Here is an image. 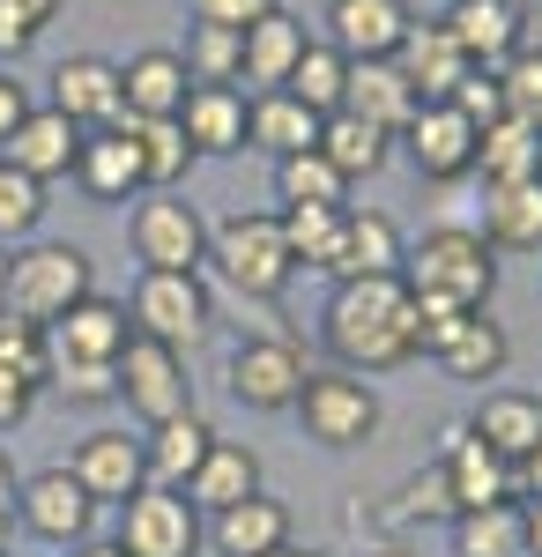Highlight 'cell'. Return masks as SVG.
I'll list each match as a JSON object with an SVG mask.
<instances>
[{
  "mask_svg": "<svg viewBox=\"0 0 542 557\" xmlns=\"http://www.w3.org/2000/svg\"><path fill=\"white\" fill-rule=\"evenodd\" d=\"M134 260L141 268H171V275H194L209 260V223H201V209L178 201V194H149L134 209Z\"/></svg>",
  "mask_w": 542,
  "mask_h": 557,
  "instance_id": "11",
  "label": "cell"
},
{
  "mask_svg": "<svg viewBox=\"0 0 542 557\" xmlns=\"http://www.w3.org/2000/svg\"><path fill=\"white\" fill-rule=\"evenodd\" d=\"M283 89H291L305 112H320V120H328V112H342V89H349V60H342L328 38H312V45H305V60L291 67V83H283Z\"/></svg>",
  "mask_w": 542,
  "mask_h": 557,
  "instance_id": "39",
  "label": "cell"
},
{
  "mask_svg": "<svg viewBox=\"0 0 542 557\" xmlns=\"http://www.w3.org/2000/svg\"><path fill=\"white\" fill-rule=\"evenodd\" d=\"M186 75L194 83H238V30H215V23H194V38H186Z\"/></svg>",
  "mask_w": 542,
  "mask_h": 557,
  "instance_id": "44",
  "label": "cell"
},
{
  "mask_svg": "<svg viewBox=\"0 0 542 557\" xmlns=\"http://www.w3.org/2000/svg\"><path fill=\"white\" fill-rule=\"evenodd\" d=\"M268 557H312V550H297V543H283V550H268Z\"/></svg>",
  "mask_w": 542,
  "mask_h": 557,
  "instance_id": "58",
  "label": "cell"
},
{
  "mask_svg": "<svg viewBox=\"0 0 542 557\" xmlns=\"http://www.w3.org/2000/svg\"><path fill=\"white\" fill-rule=\"evenodd\" d=\"M215 431L201 409H186V417H171V424H149L141 438V461H149V483H164V491H186V475L209 461Z\"/></svg>",
  "mask_w": 542,
  "mask_h": 557,
  "instance_id": "30",
  "label": "cell"
},
{
  "mask_svg": "<svg viewBox=\"0 0 542 557\" xmlns=\"http://www.w3.org/2000/svg\"><path fill=\"white\" fill-rule=\"evenodd\" d=\"M402 283H409V298H446L460 312H483L498 290V253L483 246V231L439 223V231H423V246L402 253Z\"/></svg>",
  "mask_w": 542,
  "mask_h": 557,
  "instance_id": "2",
  "label": "cell"
},
{
  "mask_svg": "<svg viewBox=\"0 0 542 557\" xmlns=\"http://www.w3.org/2000/svg\"><path fill=\"white\" fill-rule=\"evenodd\" d=\"M75 178H83L89 201H104V209H112V201H134V194H149V178H141V141H134V120L83 134Z\"/></svg>",
  "mask_w": 542,
  "mask_h": 557,
  "instance_id": "17",
  "label": "cell"
},
{
  "mask_svg": "<svg viewBox=\"0 0 542 557\" xmlns=\"http://www.w3.org/2000/svg\"><path fill=\"white\" fill-rule=\"evenodd\" d=\"M186 89H194V75H186V60H178L171 45H149V52H134V60L120 67L126 120H178Z\"/></svg>",
  "mask_w": 542,
  "mask_h": 557,
  "instance_id": "21",
  "label": "cell"
},
{
  "mask_svg": "<svg viewBox=\"0 0 542 557\" xmlns=\"http://www.w3.org/2000/svg\"><path fill=\"white\" fill-rule=\"evenodd\" d=\"M305 23H297L291 8H275V15H260L252 30H238V83L252 89H283L291 83V67L305 60Z\"/></svg>",
  "mask_w": 542,
  "mask_h": 557,
  "instance_id": "25",
  "label": "cell"
},
{
  "mask_svg": "<svg viewBox=\"0 0 542 557\" xmlns=\"http://www.w3.org/2000/svg\"><path fill=\"white\" fill-rule=\"evenodd\" d=\"M15 528L52 543V550H75L97 528V498L67 469H38V475H23V491H15Z\"/></svg>",
  "mask_w": 542,
  "mask_h": 557,
  "instance_id": "9",
  "label": "cell"
},
{
  "mask_svg": "<svg viewBox=\"0 0 542 557\" xmlns=\"http://www.w3.org/2000/svg\"><path fill=\"white\" fill-rule=\"evenodd\" d=\"M328 327V349L342 372H357V380H372V372H394V364H409L423 357V327H417V298H409V283L402 275H365V283H334L328 312H320Z\"/></svg>",
  "mask_w": 542,
  "mask_h": 557,
  "instance_id": "1",
  "label": "cell"
},
{
  "mask_svg": "<svg viewBox=\"0 0 542 557\" xmlns=\"http://www.w3.org/2000/svg\"><path fill=\"white\" fill-rule=\"evenodd\" d=\"M320 157L357 186V178H372L379 164H386V134L365 127V120H349V112H328V120H320Z\"/></svg>",
  "mask_w": 542,
  "mask_h": 557,
  "instance_id": "38",
  "label": "cell"
},
{
  "mask_svg": "<svg viewBox=\"0 0 542 557\" xmlns=\"http://www.w3.org/2000/svg\"><path fill=\"white\" fill-rule=\"evenodd\" d=\"M498 89H505V120H520V127L542 134V52L535 45H520L498 67Z\"/></svg>",
  "mask_w": 542,
  "mask_h": 557,
  "instance_id": "42",
  "label": "cell"
},
{
  "mask_svg": "<svg viewBox=\"0 0 542 557\" xmlns=\"http://www.w3.org/2000/svg\"><path fill=\"white\" fill-rule=\"evenodd\" d=\"M0 372L45 386V372H52V343H45V327L15 320V312H0Z\"/></svg>",
  "mask_w": 542,
  "mask_h": 557,
  "instance_id": "43",
  "label": "cell"
},
{
  "mask_svg": "<svg viewBox=\"0 0 542 557\" xmlns=\"http://www.w3.org/2000/svg\"><path fill=\"white\" fill-rule=\"evenodd\" d=\"M38 394H45V386H30V380H15V372H0V431L30 424V409H38Z\"/></svg>",
  "mask_w": 542,
  "mask_h": 557,
  "instance_id": "50",
  "label": "cell"
},
{
  "mask_svg": "<svg viewBox=\"0 0 542 557\" xmlns=\"http://www.w3.org/2000/svg\"><path fill=\"white\" fill-rule=\"evenodd\" d=\"M15 491H23V475L8 461V446H0V513H15Z\"/></svg>",
  "mask_w": 542,
  "mask_h": 557,
  "instance_id": "53",
  "label": "cell"
},
{
  "mask_svg": "<svg viewBox=\"0 0 542 557\" xmlns=\"http://www.w3.org/2000/svg\"><path fill=\"white\" fill-rule=\"evenodd\" d=\"M209 260L238 298H283L297 275L291 246H283V215L268 209H238L223 223H209Z\"/></svg>",
  "mask_w": 542,
  "mask_h": 557,
  "instance_id": "3",
  "label": "cell"
},
{
  "mask_svg": "<svg viewBox=\"0 0 542 557\" xmlns=\"http://www.w3.org/2000/svg\"><path fill=\"white\" fill-rule=\"evenodd\" d=\"M75 557H126L120 543H75Z\"/></svg>",
  "mask_w": 542,
  "mask_h": 557,
  "instance_id": "55",
  "label": "cell"
},
{
  "mask_svg": "<svg viewBox=\"0 0 542 557\" xmlns=\"http://www.w3.org/2000/svg\"><path fill=\"white\" fill-rule=\"evenodd\" d=\"M275 194H283V209H349V178L334 172L320 149L275 157Z\"/></svg>",
  "mask_w": 542,
  "mask_h": 557,
  "instance_id": "35",
  "label": "cell"
},
{
  "mask_svg": "<svg viewBox=\"0 0 542 557\" xmlns=\"http://www.w3.org/2000/svg\"><path fill=\"white\" fill-rule=\"evenodd\" d=\"M8 543H15V513H0V557H8Z\"/></svg>",
  "mask_w": 542,
  "mask_h": 557,
  "instance_id": "56",
  "label": "cell"
},
{
  "mask_svg": "<svg viewBox=\"0 0 542 557\" xmlns=\"http://www.w3.org/2000/svg\"><path fill=\"white\" fill-rule=\"evenodd\" d=\"M178 127L194 141V157H238L246 149V97L238 83H194L178 104Z\"/></svg>",
  "mask_w": 542,
  "mask_h": 557,
  "instance_id": "23",
  "label": "cell"
},
{
  "mask_svg": "<svg viewBox=\"0 0 542 557\" xmlns=\"http://www.w3.org/2000/svg\"><path fill=\"white\" fill-rule=\"evenodd\" d=\"M75 157H83V127H75L67 112H52V104H30V112H23V127L0 141V164L30 172L38 186L75 178Z\"/></svg>",
  "mask_w": 542,
  "mask_h": 557,
  "instance_id": "15",
  "label": "cell"
},
{
  "mask_svg": "<svg viewBox=\"0 0 542 557\" xmlns=\"http://www.w3.org/2000/svg\"><path fill=\"white\" fill-rule=\"evenodd\" d=\"M402 231H394V215L379 209H349L342 215V246H334L328 275L334 283H365V275H402Z\"/></svg>",
  "mask_w": 542,
  "mask_h": 557,
  "instance_id": "24",
  "label": "cell"
},
{
  "mask_svg": "<svg viewBox=\"0 0 542 557\" xmlns=\"http://www.w3.org/2000/svg\"><path fill=\"white\" fill-rule=\"evenodd\" d=\"M252 491H260V454L238 446V438H215L209 461L186 475V498H194L201 513H223V506H238V498H252Z\"/></svg>",
  "mask_w": 542,
  "mask_h": 557,
  "instance_id": "33",
  "label": "cell"
},
{
  "mask_svg": "<svg viewBox=\"0 0 542 557\" xmlns=\"http://www.w3.org/2000/svg\"><path fill=\"white\" fill-rule=\"evenodd\" d=\"M89 290H97V275H89L83 246H23V253H8V312L30 320V327H52Z\"/></svg>",
  "mask_w": 542,
  "mask_h": 557,
  "instance_id": "4",
  "label": "cell"
},
{
  "mask_svg": "<svg viewBox=\"0 0 542 557\" xmlns=\"http://www.w3.org/2000/svg\"><path fill=\"white\" fill-rule=\"evenodd\" d=\"M520 491H528V498H542V438H535V454L520 461Z\"/></svg>",
  "mask_w": 542,
  "mask_h": 557,
  "instance_id": "54",
  "label": "cell"
},
{
  "mask_svg": "<svg viewBox=\"0 0 542 557\" xmlns=\"http://www.w3.org/2000/svg\"><path fill=\"white\" fill-rule=\"evenodd\" d=\"M246 149H268V157L320 149V112H305L291 89H260L246 104Z\"/></svg>",
  "mask_w": 542,
  "mask_h": 557,
  "instance_id": "32",
  "label": "cell"
},
{
  "mask_svg": "<svg viewBox=\"0 0 542 557\" xmlns=\"http://www.w3.org/2000/svg\"><path fill=\"white\" fill-rule=\"evenodd\" d=\"M209 543L215 557H268L291 543V506L283 498H238V506H223V513H209Z\"/></svg>",
  "mask_w": 542,
  "mask_h": 557,
  "instance_id": "26",
  "label": "cell"
},
{
  "mask_svg": "<svg viewBox=\"0 0 542 557\" xmlns=\"http://www.w3.org/2000/svg\"><path fill=\"white\" fill-rule=\"evenodd\" d=\"M372 557H409V550H372Z\"/></svg>",
  "mask_w": 542,
  "mask_h": 557,
  "instance_id": "59",
  "label": "cell"
},
{
  "mask_svg": "<svg viewBox=\"0 0 542 557\" xmlns=\"http://www.w3.org/2000/svg\"><path fill=\"white\" fill-rule=\"evenodd\" d=\"M476 178L483 186H513V178H542V134L520 120H491L476 134Z\"/></svg>",
  "mask_w": 542,
  "mask_h": 557,
  "instance_id": "34",
  "label": "cell"
},
{
  "mask_svg": "<svg viewBox=\"0 0 542 557\" xmlns=\"http://www.w3.org/2000/svg\"><path fill=\"white\" fill-rule=\"evenodd\" d=\"M126 557H201L209 543V520L186 491H164V483H141L120 506V535H112Z\"/></svg>",
  "mask_w": 542,
  "mask_h": 557,
  "instance_id": "5",
  "label": "cell"
},
{
  "mask_svg": "<svg viewBox=\"0 0 542 557\" xmlns=\"http://www.w3.org/2000/svg\"><path fill=\"white\" fill-rule=\"evenodd\" d=\"M120 401L141 417V424H171L194 409V380H186V349L171 343H149V335H126L120 349Z\"/></svg>",
  "mask_w": 542,
  "mask_h": 557,
  "instance_id": "8",
  "label": "cell"
},
{
  "mask_svg": "<svg viewBox=\"0 0 542 557\" xmlns=\"http://www.w3.org/2000/svg\"><path fill=\"white\" fill-rule=\"evenodd\" d=\"M513 8H528V0H513Z\"/></svg>",
  "mask_w": 542,
  "mask_h": 557,
  "instance_id": "60",
  "label": "cell"
},
{
  "mask_svg": "<svg viewBox=\"0 0 542 557\" xmlns=\"http://www.w3.org/2000/svg\"><path fill=\"white\" fill-rule=\"evenodd\" d=\"M297 417H305V438H320V446H365L379 431V394L372 380H357V372H342V364H328V372H305V386H297L291 401Z\"/></svg>",
  "mask_w": 542,
  "mask_h": 557,
  "instance_id": "6",
  "label": "cell"
},
{
  "mask_svg": "<svg viewBox=\"0 0 542 557\" xmlns=\"http://www.w3.org/2000/svg\"><path fill=\"white\" fill-rule=\"evenodd\" d=\"M409 23V0H328V45L342 60H394Z\"/></svg>",
  "mask_w": 542,
  "mask_h": 557,
  "instance_id": "16",
  "label": "cell"
},
{
  "mask_svg": "<svg viewBox=\"0 0 542 557\" xmlns=\"http://www.w3.org/2000/svg\"><path fill=\"white\" fill-rule=\"evenodd\" d=\"M394 520H454V498H446L439 469H423L417 483H402V506H394Z\"/></svg>",
  "mask_w": 542,
  "mask_h": 557,
  "instance_id": "48",
  "label": "cell"
},
{
  "mask_svg": "<svg viewBox=\"0 0 542 557\" xmlns=\"http://www.w3.org/2000/svg\"><path fill=\"white\" fill-rule=\"evenodd\" d=\"M402 141H409V164H417V178H468L476 172V127L460 120L454 104H417V120L402 127Z\"/></svg>",
  "mask_w": 542,
  "mask_h": 557,
  "instance_id": "20",
  "label": "cell"
},
{
  "mask_svg": "<svg viewBox=\"0 0 542 557\" xmlns=\"http://www.w3.org/2000/svg\"><path fill=\"white\" fill-rule=\"evenodd\" d=\"M52 112H67L83 134L97 127H120L126 104H120V60H97V52H67L52 67Z\"/></svg>",
  "mask_w": 542,
  "mask_h": 557,
  "instance_id": "13",
  "label": "cell"
},
{
  "mask_svg": "<svg viewBox=\"0 0 542 557\" xmlns=\"http://www.w3.org/2000/svg\"><path fill=\"white\" fill-rule=\"evenodd\" d=\"M468 431L498 454V461H528L535 454V438H542V401L535 394H513V386H498V394H483V409L468 417Z\"/></svg>",
  "mask_w": 542,
  "mask_h": 557,
  "instance_id": "31",
  "label": "cell"
},
{
  "mask_svg": "<svg viewBox=\"0 0 542 557\" xmlns=\"http://www.w3.org/2000/svg\"><path fill=\"white\" fill-rule=\"evenodd\" d=\"M60 15V0H0V52H30L45 38V23Z\"/></svg>",
  "mask_w": 542,
  "mask_h": 557,
  "instance_id": "47",
  "label": "cell"
},
{
  "mask_svg": "<svg viewBox=\"0 0 542 557\" xmlns=\"http://www.w3.org/2000/svg\"><path fill=\"white\" fill-rule=\"evenodd\" d=\"M283 0H194V23H215V30H252L260 15H275Z\"/></svg>",
  "mask_w": 542,
  "mask_h": 557,
  "instance_id": "49",
  "label": "cell"
},
{
  "mask_svg": "<svg viewBox=\"0 0 542 557\" xmlns=\"http://www.w3.org/2000/svg\"><path fill=\"white\" fill-rule=\"evenodd\" d=\"M520 535H528V557H542V498H520Z\"/></svg>",
  "mask_w": 542,
  "mask_h": 557,
  "instance_id": "52",
  "label": "cell"
},
{
  "mask_svg": "<svg viewBox=\"0 0 542 557\" xmlns=\"http://www.w3.org/2000/svg\"><path fill=\"white\" fill-rule=\"evenodd\" d=\"M454 557H528V535H520V498H498V506L454 513Z\"/></svg>",
  "mask_w": 542,
  "mask_h": 557,
  "instance_id": "36",
  "label": "cell"
},
{
  "mask_svg": "<svg viewBox=\"0 0 542 557\" xmlns=\"http://www.w3.org/2000/svg\"><path fill=\"white\" fill-rule=\"evenodd\" d=\"M446 104H454V112H460V120H468L476 134L491 127V120H505V89H498V75H491V67H468V75L454 83V97H446Z\"/></svg>",
  "mask_w": 542,
  "mask_h": 557,
  "instance_id": "46",
  "label": "cell"
},
{
  "mask_svg": "<svg viewBox=\"0 0 542 557\" xmlns=\"http://www.w3.org/2000/svg\"><path fill=\"white\" fill-rule=\"evenodd\" d=\"M45 223V186L15 164H0V246H23Z\"/></svg>",
  "mask_w": 542,
  "mask_h": 557,
  "instance_id": "41",
  "label": "cell"
},
{
  "mask_svg": "<svg viewBox=\"0 0 542 557\" xmlns=\"http://www.w3.org/2000/svg\"><path fill=\"white\" fill-rule=\"evenodd\" d=\"M483 246L491 253H542V178L483 186Z\"/></svg>",
  "mask_w": 542,
  "mask_h": 557,
  "instance_id": "28",
  "label": "cell"
},
{
  "mask_svg": "<svg viewBox=\"0 0 542 557\" xmlns=\"http://www.w3.org/2000/svg\"><path fill=\"white\" fill-rule=\"evenodd\" d=\"M394 67L409 75V89H417L423 104H446L454 83L468 75V60H460V45L446 38V23H409V38H402V52H394Z\"/></svg>",
  "mask_w": 542,
  "mask_h": 557,
  "instance_id": "29",
  "label": "cell"
},
{
  "mask_svg": "<svg viewBox=\"0 0 542 557\" xmlns=\"http://www.w3.org/2000/svg\"><path fill=\"white\" fill-rule=\"evenodd\" d=\"M417 89H409V75L394 67V60H349V89H342V112L349 120H365V127H379L386 141H402V127L417 120Z\"/></svg>",
  "mask_w": 542,
  "mask_h": 557,
  "instance_id": "19",
  "label": "cell"
},
{
  "mask_svg": "<svg viewBox=\"0 0 542 557\" xmlns=\"http://www.w3.org/2000/svg\"><path fill=\"white\" fill-rule=\"evenodd\" d=\"M126 320H134V335H149V343H171V349H194L209 335L215 305L201 290V268L194 275H171V268H141V283H134V305H126Z\"/></svg>",
  "mask_w": 542,
  "mask_h": 557,
  "instance_id": "7",
  "label": "cell"
},
{
  "mask_svg": "<svg viewBox=\"0 0 542 557\" xmlns=\"http://www.w3.org/2000/svg\"><path fill=\"white\" fill-rule=\"evenodd\" d=\"M67 475L83 483L97 506H126L141 483H149V461H141V438H126V431H89L83 446H75V461Z\"/></svg>",
  "mask_w": 542,
  "mask_h": 557,
  "instance_id": "18",
  "label": "cell"
},
{
  "mask_svg": "<svg viewBox=\"0 0 542 557\" xmlns=\"http://www.w3.org/2000/svg\"><path fill=\"white\" fill-rule=\"evenodd\" d=\"M342 215L349 209H283V246H291L297 268H320L328 275L334 246H342Z\"/></svg>",
  "mask_w": 542,
  "mask_h": 557,
  "instance_id": "40",
  "label": "cell"
},
{
  "mask_svg": "<svg viewBox=\"0 0 542 557\" xmlns=\"http://www.w3.org/2000/svg\"><path fill=\"white\" fill-rule=\"evenodd\" d=\"M0 312H8V246H0Z\"/></svg>",
  "mask_w": 542,
  "mask_h": 557,
  "instance_id": "57",
  "label": "cell"
},
{
  "mask_svg": "<svg viewBox=\"0 0 542 557\" xmlns=\"http://www.w3.org/2000/svg\"><path fill=\"white\" fill-rule=\"evenodd\" d=\"M23 112H30V89H23L15 75H8V67H0V141L23 127Z\"/></svg>",
  "mask_w": 542,
  "mask_h": 557,
  "instance_id": "51",
  "label": "cell"
},
{
  "mask_svg": "<svg viewBox=\"0 0 542 557\" xmlns=\"http://www.w3.org/2000/svg\"><path fill=\"white\" fill-rule=\"evenodd\" d=\"M45 386H60L67 401H120V372L97 364V357H52Z\"/></svg>",
  "mask_w": 542,
  "mask_h": 557,
  "instance_id": "45",
  "label": "cell"
},
{
  "mask_svg": "<svg viewBox=\"0 0 542 557\" xmlns=\"http://www.w3.org/2000/svg\"><path fill=\"white\" fill-rule=\"evenodd\" d=\"M126 335H134V320H126V305L97 298L89 290L83 305H67L52 327H45V343H52V357H97V364H120Z\"/></svg>",
  "mask_w": 542,
  "mask_h": 557,
  "instance_id": "22",
  "label": "cell"
},
{
  "mask_svg": "<svg viewBox=\"0 0 542 557\" xmlns=\"http://www.w3.org/2000/svg\"><path fill=\"white\" fill-rule=\"evenodd\" d=\"M528 8H513V0H454L439 23H446V38L460 45V60L468 67H491L498 75L505 60L528 45V23H520Z\"/></svg>",
  "mask_w": 542,
  "mask_h": 557,
  "instance_id": "14",
  "label": "cell"
},
{
  "mask_svg": "<svg viewBox=\"0 0 542 557\" xmlns=\"http://www.w3.org/2000/svg\"><path fill=\"white\" fill-rule=\"evenodd\" d=\"M223 380H231V394L246 401V409H291L297 386H305V357H297V343H283V335H246V343L231 349V364H223Z\"/></svg>",
  "mask_w": 542,
  "mask_h": 557,
  "instance_id": "12",
  "label": "cell"
},
{
  "mask_svg": "<svg viewBox=\"0 0 542 557\" xmlns=\"http://www.w3.org/2000/svg\"><path fill=\"white\" fill-rule=\"evenodd\" d=\"M439 357V372L460 386H483V380H498L505 364H513V343H505V327L491 320V312H460L454 320V335L431 349Z\"/></svg>",
  "mask_w": 542,
  "mask_h": 557,
  "instance_id": "27",
  "label": "cell"
},
{
  "mask_svg": "<svg viewBox=\"0 0 542 557\" xmlns=\"http://www.w3.org/2000/svg\"><path fill=\"white\" fill-rule=\"evenodd\" d=\"M134 141H141V178H149V194H178L186 172L201 164L178 120H134Z\"/></svg>",
  "mask_w": 542,
  "mask_h": 557,
  "instance_id": "37",
  "label": "cell"
},
{
  "mask_svg": "<svg viewBox=\"0 0 542 557\" xmlns=\"http://www.w3.org/2000/svg\"><path fill=\"white\" fill-rule=\"evenodd\" d=\"M439 483H446V498H454V513H476V506H498V498H520V469L498 461L483 438L468 424H446L439 431Z\"/></svg>",
  "mask_w": 542,
  "mask_h": 557,
  "instance_id": "10",
  "label": "cell"
}]
</instances>
